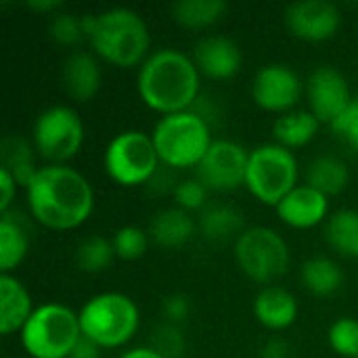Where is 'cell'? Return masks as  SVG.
Instances as JSON below:
<instances>
[{
  "label": "cell",
  "instance_id": "obj_1",
  "mask_svg": "<svg viewBox=\"0 0 358 358\" xmlns=\"http://www.w3.org/2000/svg\"><path fill=\"white\" fill-rule=\"evenodd\" d=\"M31 216L55 231L80 227L92 212L90 182L65 164H48L36 170L25 187Z\"/></svg>",
  "mask_w": 358,
  "mask_h": 358
},
{
  "label": "cell",
  "instance_id": "obj_2",
  "mask_svg": "<svg viewBox=\"0 0 358 358\" xmlns=\"http://www.w3.org/2000/svg\"><path fill=\"white\" fill-rule=\"evenodd\" d=\"M136 90L153 111L164 115L187 111L199 94V69L182 50L159 48L138 67Z\"/></svg>",
  "mask_w": 358,
  "mask_h": 358
},
{
  "label": "cell",
  "instance_id": "obj_3",
  "mask_svg": "<svg viewBox=\"0 0 358 358\" xmlns=\"http://www.w3.org/2000/svg\"><path fill=\"white\" fill-rule=\"evenodd\" d=\"M84 34L96 57L117 67L143 65L151 55L149 27L145 19L126 6L82 15Z\"/></svg>",
  "mask_w": 358,
  "mask_h": 358
},
{
  "label": "cell",
  "instance_id": "obj_4",
  "mask_svg": "<svg viewBox=\"0 0 358 358\" xmlns=\"http://www.w3.org/2000/svg\"><path fill=\"white\" fill-rule=\"evenodd\" d=\"M159 162L168 168H197L214 143L208 120L193 111L164 115L151 132Z\"/></svg>",
  "mask_w": 358,
  "mask_h": 358
},
{
  "label": "cell",
  "instance_id": "obj_5",
  "mask_svg": "<svg viewBox=\"0 0 358 358\" xmlns=\"http://www.w3.org/2000/svg\"><path fill=\"white\" fill-rule=\"evenodd\" d=\"M19 334L21 346L31 358H71L82 338L78 315L57 302L36 306Z\"/></svg>",
  "mask_w": 358,
  "mask_h": 358
},
{
  "label": "cell",
  "instance_id": "obj_6",
  "mask_svg": "<svg viewBox=\"0 0 358 358\" xmlns=\"http://www.w3.org/2000/svg\"><path fill=\"white\" fill-rule=\"evenodd\" d=\"M82 336L101 348H117L132 340L138 329V308L132 298L105 292L92 296L78 313Z\"/></svg>",
  "mask_w": 358,
  "mask_h": 358
},
{
  "label": "cell",
  "instance_id": "obj_7",
  "mask_svg": "<svg viewBox=\"0 0 358 358\" xmlns=\"http://www.w3.org/2000/svg\"><path fill=\"white\" fill-rule=\"evenodd\" d=\"M245 187L258 201L277 208L281 199L298 187L296 155L279 143H264L252 149Z\"/></svg>",
  "mask_w": 358,
  "mask_h": 358
},
{
  "label": "cell",
  "instance_id": "obj_8",
  "mask_svg": "<svg viewBox=\"0 0 358 358\" xmlns=\"http://www.w3.org/2000/svg\"><path fill=\"white\" fill-rule=\"evenodd\" d=\"M159 155L151 134L143 130H124L105 147L103 166L109 178L122 187L149 182L157 172Z\"/></svg>",
  "mask_w": 358,
  "mask_h": 358
},
{
  "label": "cell",
  "instance_id": "obj_9",
  "mask_svg": "<svg viewBox=\"0 0 358 358\" xmlns=\"http://www.w3.org/2000/svg\"><path fill=\"white\" fill-rule=\"evenodd\" d=\"M235 260L252 281L273 283L287 273L289 248L277 231L268 227H252L237 237Z\"/></svg>",
  "mask_w": 358,
  "mask_h": 358
},
{
  "label": "cell",
  "instance_id": "obj_10",
  "mask_svg": "<svg viewBox=\"0 0 358 358\" xmlns=\"http://www.w3.org/2000/svg\"><path fill=\"white\" fill-rule=\"evenodd\" d=\"M36 151L50 164H63L73 157L84 143V124L76 109L52 105L44 109L31 128Z\"/></svg>",
  "mask_w": 358,
  "mask_h": 358
},
{
  "label": "cell",
  "instance_id": "obj_11",
  "mask_svg": "<svg viewBox=\"0 0 358 358\" xmlns=\"http://www.w3.org/2000/svg\"><path fill=\"white\" fill-rule=\"evenodd\" d=\"M250 151L229 138H218L210 145L206 157L195 168V178L208 191H235L245 185Z\"/></svg>",
  "mask_w": 358,
  "mask_h": 358
},
{
  "label": "cell",
  "instance_id": "obj_12",
  "mask_svg": "<svg viewBox=\"0 0 358 358\" xmlns=\"http://www.w3.org/2000/svg\"><path fill=\"white\" fill-rule=\"evenodd\" d=\"M250 92L258 107L275 113H287L302 96V80L289 65L268 63L256 71Z\"/></svg>",
  "mask_w": 358,
  "mask_h": 358
},
{
  "label": "cell",
  "instance_id": "obj_13",
  "mask_svg": "<svg viewBox=\"0 0 358 358\" xmlns=\"http://www.w3.org/2000/svg\"><path fill=\"white\" fill-rule=\"evenodd\" d=\"M306 94L310 111L323 124H331L355 99L344 73L331 65L317 67L306 82Z\"/></svg>",
  "mask_w": 358,
  "mask_h": 358
},
{
  "label": "cell",
  "instance_id": "obj_14",
  "mask_svg": "<svg viewBox=\"0 0 358 358\" xmlns=\"http://www.w3.org/2000/svg\"><path fill=\"white\" fill-rule=\"evenodd\" d=\"M285 23L294 36L308 42H323L340 29L342 13L329 0H298L285 8Z\"/></svg>",
  "mask_w": 358,
  "mask_h": 358
},
{
  "label": "cell",
  "instance_id": "obj_15",
  "mask_svg": "<svg viewBox=\"0 0 358 358\" xmlns=\"http://www.w3.org/2000/svg\"><path fill=\"white\" fill-rule=\"evenodd\" d=\"M191 59L195 61L199 73L212 80H229L241 67V50L235 40L227 36H206L193 46Z\"/></svg>",
  "mask_w": 358,
  "mask_h": 358
},
{
  "label": "cell",
  "instance_id": "obj_16",
  "mask_svg": "<svg viewBox=\"0 0 358 358\" xmlns=\"http://www.w3.org/2000/svg\"><path fill=\"white\" fill-rule=\"evenodd\" d=\"M277 216L294 229H313L327 218L329 197L310 185H298L275 208Z\"/></svg>",
  "mask_w": 358,
  "mask_h": 358
},
{
  "label": "cell",
  "instance_id": "obj_17",
  "mask_svg": "<svg viewBox=\"0 0 358 358\" xmlns=\"http://www.w3.org/2000/svg\"><path fill=\"white\" fill-rule=\"evenodd\" d=\"M103 82L101 65L88 50H73L61 65V84L73 101H90Z\"/></svg>",
  "mask_w": 358,
  "mask_h": 358
},
{
  "label": "cell",
  "instance_id": "obj_18",
  "mask_svg": "<svg viewBox=\"0 0 358 358\" xmlns=\"http://www.w3.org/2000/svg\"><path fill=\"white\" fill-rule=\"evenodd\" d=\"M254 315L271 331L287 329L298 317V302L292 292L279 285H266L254 300Z\"/></svg>",
  "mask_w": 358,
  "mask_h": 358
},
{
  "label": "cell",
  "instance_id": "obj_19",
  "mask_svg": "<svg viewBox=\"0 0 358 358\" xmlns=\"http://www.w3.org/2000/svg\"><path fill=\"white\" fill-rule=\"evenodd\" d=\"M34 306L23 283L10 273H0V334L21 331L31 317Z\"/></svg>",
  "mask_w": 358,
  "mask_h": 358
},
{
  "label": "cell",
  "instance_id": "obj_20",
  "mask_svg": "<svg viewBox=\"0 0 358 358\" xmlns=\"http://www.w3.org/2000/svg\"><path fill=\"white\" fill-rule=\"evenodd\" d=\"M147 233L159 248H180L195 235V220L176 206L166 208L151 218Z\"/></svg>",
  "mask_w": 358,
  "mask_h": 358
},
{
  "label": "cell",
  "instance_id": "obj_21",
  "mask_svg": "<svg viewBox=\"0 0 358 358\" xmlns=\"http://www.w3.org/2000/svg\"><path fill=\"white\" fill-rule=\"evenodd\" d=\"M319 126L321 122L310 109H292L275 120L273 134L279 145L287 149H296L308 145L317 136Z\"/></svg>",
  "mask_w": 358,
  "mask_h": 358
},
{
  "label": "cell",
  "instance_id": "obj_22",
  "mask_svg": "<svg viewBox=\"0 0 358 358\" xmlns=\"http://www.w3.org/2000/svg\"><path fill=\"white\" fill-rule=\"evenodd\" d=\"M201 235L210 241H231L245 231L243 229V214L227 203H212L206 206L199 214V222H197Z\"/></svg>",
  "mask_w": 358,
  "mask_h": 358
},
{
  "label": "cell",
  "instance_id": "obj_23",
  "mask_svg": "<svg viewBox=\"0 0 358 358\" xmlns=\"http://www.w3.org/2000/svg\"><path fill=\"white\" fill-rule=\"evenodd\" d=\"M348 180H350V168L338 155H319L308 164L306 185L315 187L327 197L342 193L348 187Z\"/></svg>",
  "mask_w": 358,
  "mask_h": 358
},
{
  "label": "cell",
  "instance_id": "obj_24",
  "mask_svg": "<svg viewBox=\"0 0 358 358\" xmlns=\"http://www.w3.org/2000/svg\"><path fill=\"white\" fill-rule=\"evenodd\" d=\"M300 279H302V285L310 294L325 298V296L336 294L342 287L344 273L336 260H331L327 256H313L302 264Z\"/></svg>",
  "mask_w": 358,
  "mask_h": 358
},
{
  "label": "cell",
  "instance_id": "obj_25",
  "mask_svg": "<svg viewBox=\"0 0 358 358\" xmlns=\"http://www.w3.org/2000/svg\"><path fill=\"white\" fill-rule=\"evenodd\" d=\"M325 241L340 256L358 258V210H338L327 218Z\"/></svg>",
  "mask_w": 358,
  "mask_h": 358
},
{
  "label": "cell",
  "instance_id": "obj_26",
  "mask_svg": "<svg viewBox=\"0 0 358 358\" xmlns=\"http://www.w3.org/2000/svg\"><path fill=\"white\" fill-rule=\"evenodd\" d=\"M29 248V239L19 220H15L8 212L0 218V271L10 273L25 258Z\"/></svg>",
  "mask_w": 358,
  "mask_h": 358
},
{
  "label": "cell",
  "instance_id": "obj_27",
  "mask_svg": "<svg viewBox=\"0 0 358 358\" xmlns=\"http://www.w3.org/2000/svg\"><path fill=\"white\" fill-rule=\"evenodd\" d=\"M227 10L224 0H178L172 4V17L185 27H208Z\"/></svg>",
  "mask_w": 358,
  "mask_h": 358
},
{
  "label": "cell",
  "instance_id": "obj_28",
  "mask_svg": "<svg viewBox=\"0 0 358 358\" xmlns=\"http://www.w3.org/2000/svg\"><path fill=\"white\" fill-rule=\"evenodd\" d=\"M2 168H6L15 180L23 187H27V182L31 180V176L36 174L38 168H34L31 162V149L23 138H15V136H6L2 141Z\"/></svg>",
  "mask_w": 358,
  "mask_h": 358
},
{
  "label": "cell",
  "instance_id": "obj_29",
  "mask_svg": "<svg viewBox=\"0 0 358 358\" xmlns=\"http://www.w3.org/2000/svg\"><path fill=\"white\" fill-rule=\"evenodd\" d=\"M115 258L111 239L101 235H90L80 241L76 250V262L84 273H103Z\"/></svg>",
  "mask_w": 358,
  "mask_h": 358
},
{
  "label": "cell",
  "instance_id": "obj_30",
  "mask_svg": "<svg viewBox=\"0 0 358 358\" xmlns=\"http://www.w3.org/2000/svg\"><path fill=\"white\" fill-rule=\"evenodd\" d=\"M149 233L141 227H122L113 233L111 237V245L117 258L122 260H138L141 256H145L147 248H149Z\"/></svg>",
  "mask_w": 358,
  "mask_h": 358
},
{
  "label": "cell",
  "instance_id": "obj_31",
  "mask_svg": "<svg viewBox=\"0 0 358 358\" xmlns=\"http://www.w3.org/2000/svg\"><path fill=\"white\" fill-rule=\"evenodd\" d=\"M327 342L336 355L344 358H358V319L340 317L329 325Z\"/></svg>",
  "mask_w": 358,
  "mask_h": 358
},
{
  "label": "cell",
  "instance_id": "obj_32",
  "mask_svg": "<svg viewBox=\"0 0 358 358\" xmlns=\"http://www.w3.org/2000/svg\"><path fill=\"white\" fill-rule=\"evenodd\" d=\"M48 31L59 44H67V46L86 40L82 17L73 15V13H57V15H52V19L48 23Z\"/></svg>",
  "mask_w": 358,
  "mask_h": 358
},
{
  "label": "cell",
  "instance_id": "obj_33",
  "mask_svg": "<svg viewBox=\"0 0 358 358\" xmlns=\"http://www.w3.org/2000/svg\"><path fill=\"white\" fill-rule=\"evenodd\" d=\"M208 189L201 185V180L197 178H187L174 185L172 189V197L176 201V208L185 210V212H195V210H203L208 206Z\"/></svg>",
  "mask_w": 358,
  "mask_h": 358
},
{
  "label": "cell",
  "instance_id": "obj_34",
  "mask_svg": "<svg viewBox=\"0 0 358 358\" xmlns=\"http://www.w3.org/2000/svg\"><path fill=\"white\" fill-rule=\"evenodd\" d=\"M329 128L338 141L358 153V96L350 101V105L329 124Z\"/></svg>",
  "mask_w": 358,
  "mask_h": 358
},
{
  "label": "cell",
  "instance_id": "obj_35",
  "mask_svg": "<svg viewBox=\"0 0 358 358\" xmlns=\"http://www.w3.org/2000/svg\"><path fill=\"white\" fill-rule=\"evenodd\" d=\"M155 348L159 355H164L166 358H174L182 355L185 348V338L178 329V325L172 323H164L157 331H155Z\"/></svg>",
  "mask_w": 358,
  "mask_h": 358
},
{
  "label": "cell",
  "instance_id": "obj_36",
  "mask_svg": "<svg viewBox=\"0 0 358 358\" xmlns=\"http://www.w3.org/2000/svg\"><path fill=\"white\" fill-rule=\"evenodd\" d=\"M189 313H191V302L185 294H172L162 302V315L166 323L178 325L189 317Z\"/></svg>",
  "mask_w": 358,
  "mask_h": 358
},
{
  "label": "cell",
  "instance_id": "obj_37",
  "mask_svg": "<svg viewBox=\"0 0 358 358\" xmlns=\"http://www.w3.org/2000/svg\"><path fill=\"white\" fill-rule=\"evenodd\" d=\"M17 185L19 182L15 180V176L6 168L0 166V214H6L8 212V208H10L13 199H15Z\"/></svg>",
  "mask_w": 358,
  "mask_h": 358
},
{
  "label": "cell",
  "instance_id": "obj_38",
  "mask_svg": "<svg viewBox=\"0 0 358 358\" xmlns=\"http://www.w3.org/2000/svg\"><path fill=\"white\" fill-rule=\"evenodd\" d=\"M99 350H101L99 344H94L90 338L82 336V338L78 340L73 352H71V358H99Z\"/></svg>",
  "mask_w": 358,
  "mask_h": 358
},
{
  "label": "cell",
  "instance_id": "obj_39",
  "mask_svg": "<svg viewBox=\"0 0 358 358\" xmlns=\"http://www.w3.org/2000/svg\"><path fill=\"white\" fill-rule=\"evenodd\" d=\"M289 357V348L283 340H271L266 346H264V352L262 358H287Z\"/></svg>",
  "mask_w": 358,
  "mask_h": 358
},
{
  "label": "cell",
  "instance_id": "obj_40",
  "mask_svg": "<svg viewBox=\"0 0 358 358\" xmlns=\"http://www.w3.org/2000/svg\"><path fill=\"white\" fill-rule=\"evenodd\" d=\"M120 358H166L164 355H159L155 348L151 346H138V348H130L126 350Z\"/></svg>",
  "mask_w": 358,
  "mask_h": 358
},
{
  "label": "cell",
  "instance_id": "obj_41",
  "mask_svg": "<svg viewBox=\"0 0 358 358\" xmlns=\"http://www.w3.org/2000/svg\"><path fill=\"white\" fill-rule=\"evenodd\" d=\"M29 8L34 10H55V8H61V2L52 0V2H29Z\"/></svg>",
  "mask_w": 358,
  "mask_h": 358
},
{
  "label": "cell",
  "instance_id": "obj_42",
  "mask_svg": "<svg viewBox=\"0 0 358 358\" xmlns=\"http://www.w3.org/2000/svg\"><path fill=\"white\" fill-rule=\"evenodd\" d=\"M260 358H262V357H260Z\"/></svg>",
  "mask_w": 358,
  "mask_h": 358
}]
</instances>
